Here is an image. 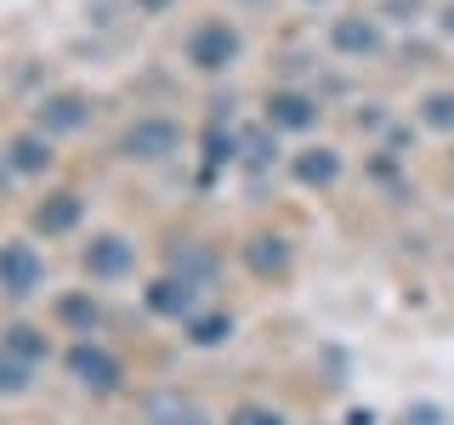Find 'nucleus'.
Masks as SVG:
<instances>
[{
	"label": "nucleus",
	"mask_w": 454,
	"mask_h": 425,
	"mask_svg": "<svg viewBox=\"0 0 454 425\" xmlns=\"http://www.w3.org/2000/svg\"><path fill=\"white\" fill-rule=\"evenodd\" d=\"M239 148H245V159H250V165H267V159L278 153V142H273V125H267V131H250L245 142H239Z\"/></svg>",
	"instance_id": "obj_21"
},
{
	"label": "nucleus",
	"mask_w": 454,
	"mask_h": 425,
	"mask_svg": "<svg viewBox=\"0 0 454 425\" xmlns=\"http://www.w3.org/2000/svg\"><path fill=\"white\" fill-rule=\"evenodd\" d=\"M233 57H239V28L233 23L210 18V23H199L193 35H188V63L205 68V74H222Z\"/></svg>",
	"instance_id": "obj_1"
},
{
	"label": "nucleus",
	"mask_w": 454,
	"mask_h": 425,
	"mask_svg": "<svg viewBox=\"0 0 454 425\" xmlns=\"http://www.w3.org/2000/svg\"><path fill=\"white\" fill-rule=\"evenodd\" d=\"M245 261H250L262 278H273V273H284V267H290V250H284V238H267V233H262V238H250Z\"/></svg>",
	"instance_id": "obj_14"
},
{
	"label": "nucleus",
	"mask_w": 454,
	"mask_h": 425,
	"mask_svg": "<svg viewBox=\"0 0 454 425\" xmlns=\"http://www.w3.org/2000/svg\"><path fill=\"white\" fill-rule=\"evenodd\" d=\"M330 40H335V51H347V57H369V51H380V28L369 23V18H335Z\"/></svg>",
	"instance_id": "obj_10"
},
{
	"label": "nucleus",
	"mask_w": 454,
	"mask_h": 425,
	"mask_svg": "<svg viewBox=\"0 0 454 425\" xmlns=\"http://www.w3.org/2000/svg\"><path fill=\"white\" fill-rule=\"evenodd\" d=\"M91 103L85 97H51V103H40V136H63V131H80Z\"/></svg>",
	"instance_id": "obj_9"
},
{
	"label": "nucleus",
	"mask_w": 454,
	"mask_h": 425,
	"mask_svg": "<svg viewBox=\"0 0 454 425\" xmlns=\"http://www.w3.org/2000/svg\"><path fill=\"white\" fill-rule=\"evenodd\" d=\"M233 335V318L227 312H205V318H188V340L193 346H222Z\"/></svg>",
	"instance_id": "obj_17"
},
{
	"label": "nucleus",
	"mask_w": 454,
	"mask_h": 425,
	"mask_svg": "<svg viewBox=\"0 0 454 425\" xmlns=\"http://www.w3.org/2000/svg\"><path fill=\"white\" fill-rule=\"evenodd\" d=\"M80 261H85V273H91V278H125V273H131V261H137V244H131V238H120V233H103V238H91V244L80 250Z\"/></svg>",
	"instance_id": "obj_5"
},
{
	"label": "nucleus",
	"mask_w": 454,
	"mask_h": 425,
	"mask_svg": "<svg viewBox=\"0 0 454 425\" xmlns=\"http://www.w3.org/2000/svg\"><path fill=\"white\" fill-rule=\"evenodd\" d=\"M142 301H148V312H160V318H193V278L165 273V278L148 283Z\"/></svg>",
	"instance_id": "obj_7"
},
{
	"label": "nucleus",
	"mask_w": 454,
	"mask_h": 425,
	"mask_svg": "<svg viewBox=\"0 0 454 425\" xmlns=\"http://www.w3.org/2000/svg\"><path fill=\"white\" fill-rule=\"evenodd\" d=\"M420 120L432 125V131H449V125H454V91H432L426 108H420Z\"/></svg>",
	"instance_id": "obj_20"
},
{
	"label": "nucleus",
	"mask_w": 454,
	"mask_h": 425,
	"mask_svg": "<svg viewBox=\"0 0 454 425\" xmlns=\"http://www.w3.org/2000/svg\"><path fill=\"white\" fill-rule=\"evenodd\" d=\"M347 425H375V414H369V408H352V420Z\"/></svg>",
	"instance_id": "obj_23"
},
{
	"label": "nucleus",
	"mask_w": 454,
	"mask_h": 425,
	"mask_svg": "<svg viewBox=\"0 0 454 425\" xmlns=\"http://www.w3.org/2000/svg\"><path fill=\"white\" fill-rule=\"evenodd\" d=\"M0 391H6V397L28 391V363H23V358H12L6 346H0Z\"/></svg>",
	"instance_id": "obj_19"
},
{
	"label": "nucleus",
	"mask_w": 454,
	"mask_h": 425,
	"mask_svg": "<svg viewBox=\"0 0 454 425\" xmlns=\"http://www.w3.org/2000/svg\"><path fill=\"white\" fill-rule=\"evenodd\" d=\"M63 363H68V375H74L80 386H91V391H114V386H120V363H114L97 340H74Z\"/></svg>",
	"instance_id": "obj_3"
},
{
	"label": "nucleus",
	"mask_w": 454,
	"mask_h": 425,
	"mask_svg": "<svg viewBox=\"0 0 454 425\" xmlns=\"http://www.w3.org/2000/svg\"><path fill=\"white\" fill-rule=\"evenodd\" d=\"M40 278H46V267H40V255L35 244H0V290L6 295H35L40 290Z\"/></svg>",
	"instance_id": "obj_4"
},
{
	"label": "nucleus",
	"mask_w": 454,
	"mask_h": 425,
	"mask_svg": "<svg viewBox=\"0 0 454 425\" xmlns=\"http://www.w3.org/2000/svg\"><path fill=\"white\" fill-rule=\"evenodd\" d=\"M227 425H284V414L278 408H262V403H245V408L227 414Z\"/></svg>",
	"instance_id": "obj_22"
},
{
	"label": "nucleus",
	"mask_w": 454,
	"mask_h": 425,
	"mask_svg": "<svg viewBox=\"0 0 454 425\" xmlns=\"http://www.w3.org/2000/svg\"><path fill=\"white\" fill-rule=\"evenodd\" d=\"M295 182L301 188H330V182L340 176V153L335 148H307V153H295Z\"/></svg>",
	"instance_id": "obj_11"
},
{
	"label": "nucleus",
	"mask_w": 454,
	"mask_h": 425,
	"mask_svg": "<svg viewBox=\"0 0 454 425\" xmlns=\"http://www.w3.org/2000/svg\"><path fill=\"white\" fill-rule=\"evenodd\" d=\"M267 125L273 131H312L318 125V103L301 91H273L267 97Z\"/></svg>",
	"instance_id": "obj_6"
},
{
	"label": "nucleus",
	"mask_w": 454,
	"mask_h": 425,
	"mask_svg": "<svg viewBox=\"0 0 454 425\" xmlns=\"http://www.w3.org/2000/svg\"><path fill=\"white\" fill-rule=\"evenodd\" d=\"M80 216H85V198L80 193H51L46 205L35 210V233H68V227H80Z\"/></svg>",
	"instance_id": "obj_8"
},
{
	"label": "nucleus",
	"mask_w": 454,
	"mask_h": 425,
	"mask_svg": "<svg viewBox=\"0 0 454 425\" xmlns=\"http://www.w3.org/2000/svg\"><path fill=\"white\" fill-rule=\"evenodd\" d=\"M57 318H63L68 329L91 335V329H97V318H103V312H97V301H91V295H63V301H57Z\"/></svg>",
	"instance_id": "obj_16"
},
{
	"label": "nucleus",
	"mask_w": 454,
	"mask_h": 425,
	"mask_svg": "<svg viewBox=\"0 0 454 425\" xmlns=\"http://www.w3.org/2000/svg\"><path fill=\"white\" fill-rule=\"evenodd\" d=\"M0 346H6L12 358H23L28 368H35L40 358H46V335H40V329H28V323H12V329L0 335Z\"/></svg>",
	"instance_id": "obj_15"
},
{
	"label": "nucleus",
	"mask_w": 454,
	"mask_h": 425,
	"mask_svg": "<svg viewBox=\"0 0 454 425\" xmlns=\"http://www.w3.org/2000/svg\"><path fill=\"white\" fill-rule=\"evenodd\" d=\"M148 425H205V414H199L193 403H182L176 391H165V397L148 403Z\"/></svg>",
	"instance_id": "obj_13"
},
{
	"label": "nucleus",
	"mask_w": 454,
	"mask_h": 425,
	"mask_svg": "<svg viewBox=\"0 0 454 425\" xmlns=\"http://www.w3.org/2000/svg\"><path fill=\"white\" fill-rule=\"evenodd\" d=\"M51 165V136H40V131H28L12 142V170H23V176H35V170H46Z\"/></svg>",
	"instance_id": "obj_12"
},
{
	"label": "nucleus",
	"mask_w": 454,
	"mask_h": 425,
	"mask_svg": "<svg viewBox=\"0 0 454 425\" xmlns=\"http://www.w3.org/2000/svg\"><path fill=\"white\" fill-rule=\"evenodd\" d=\"M437 18H443V28L454 35V6H443V12H437Z\"/></svg>",
	"instance_id": "obj_25"
},
{
	"label": "nucleus",
	"mask_w": 454,
	"mask_h": 425,
	"mask_svg": "<svg viewBox=\"0 0 454 425\" xmlns=\"http://www.w3.org/2000/svg\"><path fill=\"white\" fill-rule=\"evenodd\" d=\"M227 159H239V136L233 131H222V120L205 131V165L216 170V165H227Z\"/></svg>",
	"instance_id": "obj_18"
},
{
	"label": "nucleus",
	"mask_w": 454,
	"mask_h": 425,
	"mask_svg": "<svg viewBox=\"0 0 454 425\" xmlns=\"http://www.w3.org/2000/svg\"><path fill=\"white\" fill-rule=\"evenodd\" d=\"M176 120H137V125H125V136H120V153L125 159H165V153H176Z\"/></svg>",
	"instance_id": "obj_2"
},
{
	"label": "nucleus",
	"mask_w": 454,
	"mask_h": 425,
	"mask_svg": "<svg viewBox=\"0 0 454 425\" xmlns=\"http://www.w3.org/2000/svg\"><path fill=\"white\" fill-rule=\"evenodd\" d=\"M137 6H142V12H165L170 0H137Z\"/></svg>",
	"instance_id": "obj_24"
}]
</instances>
